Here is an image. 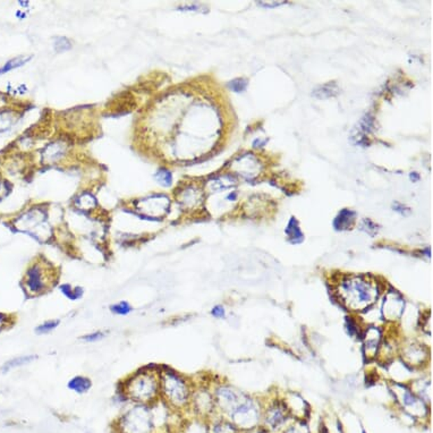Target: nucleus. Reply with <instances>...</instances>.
Listing matches in <instances>:
<instances>
[{"label":"nucleus","mask_w":433,"mask_h":433,"mask_svg":"<svg viewBox=\"0 0 433 433\" xmlns=\"http://www.w3.org/2000/svg\"><path fill=\"white\" fill-rule=\"evenodd\" d=\"M124 392L127 399L150 406L158 398L160 379L155 374V371H139L138 374H135L126 381Z\"/></svg>","instance_id":"obj_1"},{"label":"nucleus","mask_w":433,"mask_h":433,"mask_svg":"<svg viewBox=\"0 0 433 433\" xmlns=\"http://www.w3.org/2000/svg\"><path fill=\"white\" fill-rule=\"evenodd\" d=\"M339 294L345 304L353 310H364L376 302L378 290L372 281L363 278H350L343 281Z\"/></svg>","instance_id":"obj_2"},{"label":"nucleus","mask_w":433,"mask_h":433,"mask_svg":"<svg viewBox=\"0 0 433 433\" xmlns=\"http://www.w3.org/2000/svg\"><path fill=\"white\" fill-rule=\"evenodd\" d=\"M118 433H155V413L148 405L136 404L117 420Z\"/></svg>","instance_id":"obj_3"},{"label":"nucleus","mask_w":433,"mask_h":433,"mask_svg":"<svg viewBox=\"0 0 433 433\" xmlns=\"http://www.w3.org/2000/svg\"><path fill=\"white\" fill-rule=\"evenodd\" d=\"M160 390L164 402L175 409L185 407L191 398V392L185 380L171 371L162 372L160 376Z\"/></svg>","instance_id":"obj_4"},{"label":"nucleus","mask_w":433,"mask_h":433,"mask_svg":"<svg viewBox=\"0 0 433 433\" xmlns=\"http://www.w3.org/2000/svg\"><path fill=\"white\" fill-rule=\"evenodd\" d=\"M54 281L50 270L45 268L42 263H34L27 270L23 279V287L29 295H40L50 288L54 285Z\"/></svg>","instance_id":"obj_5"},{"label":"nucleus","mask_w":433,"mask_h":433,"mask_svg":"<svg viewBox=\"0 0 433 433\" xmlns=\"http://www.w3.org/2000/svg\"><path fill=\"white\" fill-rule=\"evenodd\" d=\"M232 423L239 429H251L259 422V409L254 402L246 397L236 409L229 414Z\"/></svg>","instance_id":"obj_6"},{"label":"nucleus","mask_w":433,"mask_h":433,"mask_svg":"<svg viewBox=\"0 0 433 433\" xmlns=\"http://www.w3.org/2000/svg\"><path fill=\"white\" fill-rule=\"evenodd\" d=\"M246 396L239 394L230 387H220L215 392V404L217 406L229 416L234 409L246 399Z\"/></svg>","instance_id":"obj_7"},{"label":"nucleus","mask_w":433,"mask_h":433,"mask_svg":"<svg viewBox=\"0 0 433 433\" xmlns=\"http://www.w3.org/2000/svg\"><path fill=\"white\" fill-rule=\"evenodd\" d=\"M215 403L211 395L206 390L197 392L193 396V407L195 412L201 416H210L215 409Z\"/></svg>","instance_id":"obj_8"},{"label":"nucleus","mask_w":433,"mask_h":433,"mask_svg":"<svg viewBox=\"0 0 433 433\" xmlns=\"http://www.w3.org/2000/svg\"><path fill=\"white\" fill-rule=\"evenodd\" d=\"M287 418H288V412H287L286 407L279 404V405L270 407L269 411L267 412L266 425L269 427L270 430H276L284 425Z\"/></svg>","instance_id":"obj_9"},{"label":"nucleus","mask_w":433,"mask_h":433,"mask_svg":"<svg viewBox=\"0 0 433 433\" xmlns=\"http://www.w3.org/2000/svg\"><path fill=\"white\" fill-rule=\"evenodd\" d=\"M403 299L398 295H389L383 302V313L385 318L389 320L398 319L403 312Z\"/></svg>","instance_id":"obj_10"},{"label":"nucleus","mask_w":433,"mask_h":433,"mask_svg":"<svg viewBox=\"0 0 433 433\" xmlns=\"http://www.w3.org/2000/svg\"><path fill=\"white\" fill-rule=\"evenodd\" d=\"M356 213L352 210L343 209L334 220V228L338 232L350 229L355 224Z\"/></svg>","instance_id":"obj_11"},{"label":"nucleus","mask_w":433,"mask_h":433,"mask_svg":"<svg viewBox=\"0 0 433 433\" xmlns=\"http://www.w3.org/2000/svg\"><path fill=\"white\" fill-rule=\"evenodd\" d=\"M380 343V332L376 328H371L365 336L364 350L365 355L374 357Z\"/></svg>","instance_id":"obj_12"},{"label":"nucleus","mask_w":433,"mask_h":433,"mask_svg":"<svg viewBox=\"0 0 433 433\" xmlns=\"http://www.w3.org/2000/svg\"><path fill=\"white\" fill-rule=\"evenodd\" d=\"M36 359H38V356L36 355H24L14 357V359L7 361L6 363L1 367V372H3V374H7L9 371L24 367V365L29 364V363H31V362Z\"/></svg>","instance_id":"obj_13"},{"label":"nucleus","mask_w":433,"mask_h":433,"mask_svg":"<svg viewBox=\"0 0 433 433\" xmlns=\"http://www.w3.org/2000/svg\"><path fill=\"white\" fill-rule=\"evenodd\" d=\"M91 387H92L91 380L85 376H74L73 379L69 380V388L78 394H85L90 390Z\"/></svg>","instance_id":"obj_14"},{"label":"nucleus","mask_w":433,"mask_h":433,"mask_svg":"<svg viewBox=\"0 0 433 433\" xmlns=\"http://www.w3.org/2000/svg\"><path fill=\"white\" fill-rule=\"evenodd\" d=\"M286 235L288 236L290 242L293 243V244H299L304 239L302 230L299 228V221H297L295 217H292L290 222L287 225Z\"/></svg>","instance_id":"obj_15"},{"label":"nucleus","mask_w":433,"mask_h":433,"mask_svg":"<svg viewBox=\"0 0 433 433\" xmlns=\"http://www.w3.org/2000/svg\"><path fill=\"white\" fill-rule=\"evenodd\" d=\"M339 87L336 82H329V83L323 84L321 87L314 89L313 97L319 99L332 98V97L337 96L339 93Z\"/></svg>","instance_id":"obj_16"},{"label":"nucleus","mask_w":433,"mask_h":433,"mask_svg":"<svg viewBox=\"0 0 433 433\" xmlns=\"http://www.w3.org/2000/svg\"><path fill=\"white\" fill-rule=\"evenodd\" d=\"M208 433H237V427L232 422L220 418L210 423Z\"/></svg>","instance_id":"obj_17"},{"label":"nucleus","mask_w":433,"mask_h":433,"mask_svg":"<svg viewBox=\"0 0 433 433\" xmlns=\"http://www.w3.org/2000/svg\"><path fill=\"white\" fill-rule=\"evenodd\" d=\"M60 292L69 299H81L82 295H83V288H81V287H75V288H73V287L69 284H65L60 287Z\"/></svg>","instance_id":"obj_18"},{"label":"nucleus","mask_w":433,"mask_h":433,"mask_svg":"<svg viewBox=\"0 0 433 433\" xmlns=\"http://www.w3.org/2000/svg\"><path fill=\"white\" fill-rule=\"evenodd\" d=\"M248 81L246 78H234L232 81L228 82L227 87H229V90L233 92L242 93L246 90L248 87Z\"/></svg>","instance_id":"obj_19"},{"label":"nucleus","mask_w":433,"mask_h":433,"mask_svg":"<svg viewBox=\"0 0 433 433\" xmlns=\"http://www.w3.org/2000/svg\"><path fill=\"white\" fill-rule=\"evenodd\" d=\"M59 325V320H50V321H45V322L40 325L39 327H36V332L38 335H45L48 332H52L54 329L57 328Z\"/></svg>","instance_id":"obj_20"},{"label":"nucleus","mask_w":433,"mask_h":433,"mask_svg":"<svg viewBox=\"0 0 433 433\" xmlns=\"http://www.w3.org/2000/svg\"><path fill=\"white\" fill-rule=\"evenodd\" d=\"M155 178L162 186H171L173 184V173L167 169H160L155 173Z\"/></svg>","instance_id":"obj_21"},{"label":"nucleus","mask_w":433,"mask_h":433,"mask_svg":"<svg viewBox=\"0 0 433 433\" xmlns=\"http://www.w3.org/2000/svg\"><path fill=\"white\" fill-rule=\"evenodd\" d=\"M111 310L113 313L118 314V315H127L132 312V306L129 303L120 302L111 305Z\"/></svg>","instance_id":"obj_22"},{"label":"nucleus","mask_w":433,"mask_h":433,"mask_svg":"<svg viewBox=\"0 0 433 433\" xmlns=\"http://www.w3.org/2000/svg\"><path fill=\"white\" fill-rule=\"evenodd\" d=\"M27 60H29V58H16V59L10 60L6 65L3 66L1 73H6L8 71H12V69H17L20 66L24 65Z\"/></svg>","instance_id":"obj_23"},{"label":"nucleus","mask_w":433,"mask_h":433,"mask_svg":"<svg viewBox=\"0 0 433 433\" xmlns=\"http://www.w3.org/2000/svg\"><path fill=\"white\" fill-rule=\"evenodd\" d=\"M361 229L364 230L370 235H376V232L379 229V226H376L374 221H371L370 219H364V220L362 221Z\"/></svg>","instance_id":"obj_24"},{"label":"nucleus","mask_w":433,"mask_h":433,"mask_svg":"<svg viewBox=\"0 0 433 433\" xmlns=\"http://www.w3.org/2000/svg\"><path fill=\"white\" fill-rule=\"evenodd\" d=\"M54 47L58 52H63V51L71 49L72 45H71V42L66 39V38H58V39H56V41H55Z\"/></svg>","instance_id":"obj_25"},{"label":"nucleus","mask_w":433,"mask_h":433,"mask_svg":"<svg viewBox=\"0 0 433 433\" xmlns=\"http://www.w3.org/2000/svg\"><path fill=\"white\" fill-rule=\"evenodd\" d=\"M105 336V332H92V334H87V336H83V337H82V341H87V343H94V341H100V339H102Z\"/></svg>","instance_id":"obj_26"},{"label":"nucleus","mask_w":433,"mask_h":433,"mask_svg":"<svg viewBox=\"0 0 433 433\" xmlns=\"http://www.w3.org/2000/svg\"><path fill=\"white\" fill-rule=\"evenodd\" d=\"M392 209L396 211V213H401L403 215H407L409 213H411V210L409 209V206H404V204H398V202H395L392 204Z\"/></svg>","instance_id":"obj_27"},{"label":"nucleus","mask_w":433,"mask_h":433,"mask_svg":"<svg viewBox=\"0 0 433 433\" xmlns=\"http://www.w3.org/2000/svg\"><path fill=\"white\" fill-rule=\"evenodd\" d=\"M180 10H195V12L206 13L209 12V9L206 6H199V5H190V6H180Z\"/></svg>","instance_id":"obj_28"},{"label":"nucleus","mask_w":433,"mask_h":433,"mask_svg":"<svg viewBox=\"0 0 433 433\" xmlns=\"http://www.w3.org/2000/svg\"><path fill=\"white\" fill-rule=\"evenodd\" d=\"M286 3L287 1H257V5L267 7V8H272V7L281 6Z\"/></svg>","instance_id":"obj_29"},{"label":"nucleus","mask_w":433,"mask_h":433,"mask_svg":"<svg viewBox=\"0 0 433 433\" xmlns=\"http://www.w3.org/2000/svg\"><path fill=\"white\" fill-rule=\"evenodd\" d=\"M285 433H310L308 429L304 425H294L293 427H290V430L286 431Z\"/></svg>","instance_id":"obj_30"},{"label":"nucleus","mask_w":433,"mask_h":433,"mask_svg":"<svg viewBox=\"0 0 433 433\" xmlns=\"http://www.w3.org/2000/svg\"><path fill=\"white\" fill-rule=\"evenodd\" d=\"M211 313H213V317L215 318H224L225 317V308L221 306V305H217L215 308L211 311Z\"/></svg>","instance_id":"obj_31"},{"label":"nucleus","mask_w":433,"mask_h":433,"mask_svg":"<svg viewBox=\"0 0 433 433\" xmlns=\"http://www.w3.org/2000/svg\"><path fill=\"white\" fill-rule=\"evenodd\" d=\"M7 323H8V317H6L5 314L0 313V332L8 326Z\"/></svg>","instance_id":"obj_32"},{"label":"nucleus","mask_w":433,"mask_h":433,"mask_svg":"<svg viewBox=\"0 0 433 433\" xmlns=\"http://www.w3.org/2000/svg\"><path fill=\"white\" fill-rule=\"evenodd\" d=\"M409 177H411V180H412V182H418V180H420V175H418V173H416V171H413V173H409Z\"/></svg>","instance_id":"obj_33"},{"label":"nucleus","mask_w":433,"mask_h":433,"mask_svg":"<svg viewBox=\"0 0 433 433\" xmlns=\"http://www.w3.org/2000/svg\"><path fill=\"white\" fill-rule=\"evenodd\" d=\"M236 193H232V194L228 195V200L229 201H235L236 200Z\"/></svg>","instance_id":"obj_34"}]
</instances>
